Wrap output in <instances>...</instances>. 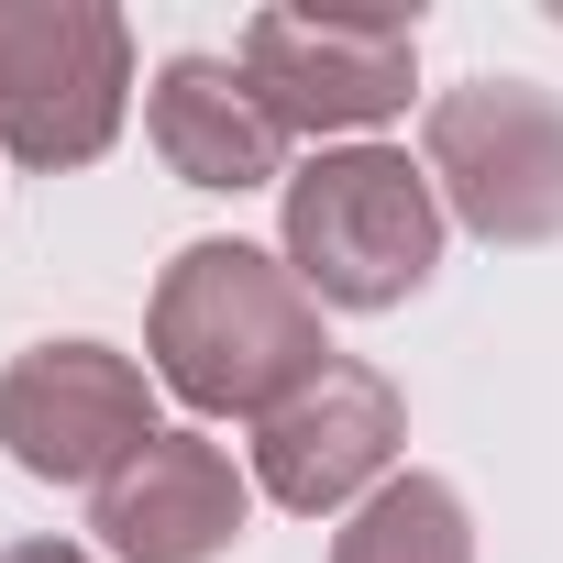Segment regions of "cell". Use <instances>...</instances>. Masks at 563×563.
<instances>
[{"label":"cell","mask_w":563,"mask_h":563,"mask_svg":"<svg viewBox=\"0 0 563 563\" xmlns=\"http://www.w3.org/2000/svg\"><path fill=\"white\" fill-rule=\"evenodd\" d=\"M144 354H155V387L188 398L199 420H265V409H288L332 365V332H321V299L299 288L288 254H265V243H188L155 276Z\"/></svg>","instance_id":"6da1fadb"},{"label":"cell","mask_w":563,"mask_h":563,"mask_svg":"<svg viewBox=\"0 0 563 563\" xmlns=\"http://www.w3.org/2000/svg\"><path fill=\"white\" fill-rule=\"evenodd\" d=\"M288 265L321 310H398L442 265V188L398 144H321L288 177Z\"/></svg>","instance_id":"7a4b0ae2"},{"label":"cell","mask_w":563,"mask_h":563,"mask_svg":"<svg viewBox=\"0 0 563 563\" xmlns=\"http://www.w3.org/2000/svg\"><path fill=\"white\" fill-rule=\"evenodd\" d=\"M133 23L111 0H0V155L67 177L122 144Z\"/></svg>","instance_id":"3957f363"},{"label":"cell","mask_w":563,"mask_h":563,"mask_svg":"<svg viewBox=\"0 0 563 563\" xmlns=\"http://www.w3.org/2000/svg\"><path fill=\"white\" fill-rule=\"evenodd\" d=\"M442 221L475 243H563V100L541 78H464L420 122Z\"/></svg>","instance_id":"277c9868"},{"label":"cell","mask_w":563,"mask_h":563,"mask_svg":"<svg viewBox=\"0 0 563 563\" xmlns=\"http://www.w3.org/2000/svg\"><path fill=\"white\" fill-rule=\"evenodd\" d=\"M243 78L276 133H376L409 111L420 78V12H254Z\"/></svg>","instance_id":"5b68a950"},{"label":"cell","mask_w":563,"mask_h":563,"mask_svg":"<svg viewBox=\"0 0 563 563\" xmlns=\"http://www.w3.org/2000/svg\"><path fill=\"white\" fill-rule=\"evenodd\" d=\"M155 442V376L111 343H34L0 365V453L34 486H111Z\"/></svg>","instance_id":"8992f818"},{"label":"cell","mask_w":563,"mask_h":563,"mask_svg":"<svg viewBox=\"0 0 563 563\" xmlns=\"http://www.w3.org/2000/svg\"><path fill=\"white\" fill-rule=\"evenodd\" d=\"M398 442H409V409H398V387L376 376V365H321L288 409H265L254 420V486L276 497V508H299V519H354L376 486H387V464H398Z\"/></svg>","instance_id":"52a82bcc"},{"label":"cell","mask_w":563,"mask_h":563,"mask_svg":"<svg viewBox=\"0 0 563 563\" xmlns=\"http://www.w3.org/2000/svg\"><path fill=\"white\" fill-rule=\"evenodd\" d=\"M243 519H254V486L232 475V453L210 431H155L89 508V530L122 563H210L243 541Z\"/></svg>","instance_id":"ba28073f"},{"label":"cell","mask_w":563,"mask_h":563,"mask_svg":"<svg viewBox=\"0 0 563 563\" xmlns=\"http://www.w3.org/2000/svg\"><path fill=\"white\" fill-rule=\"evenodd\" d=\"M144 133L188 188H288V133L265 122L243 56H166L144 89Z\"/></svg>","instance_id":"9c48e42d"},{"label":"cell","mask_w":563,"mask_h":563,"mask_svg":"<svg viewBox=\"0 0 563 563\" xmlns=\"http://www.w3.org/2000/svg\"><path fill=\"white\" fill-rule=\"evenodd\" d=\"M332 563H475V519L442 475H387L332 530Z\"/></svg>","instance_id":"30bf717a"},{"label":"cell","mask_w":563,"mask_h":563,"mask_svg":"<svg viewBox=\"0 0 563 563\" xmlns=\"http://www.w3.org/2000/svg\"><path fill=\"white\" fill-rule=\"evenodd\" d=\"M0 563H100V552H78V541H12Z\"/></svg>","instance_id":"8fae6325"}]
</instances>
